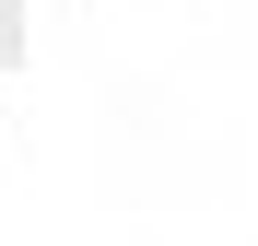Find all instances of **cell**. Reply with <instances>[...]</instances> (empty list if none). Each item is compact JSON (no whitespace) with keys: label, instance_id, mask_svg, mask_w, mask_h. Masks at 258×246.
Returning a JSON list of instances; mask_svg holds the SVG:
<instances>
[{"label":"cell","instance_id":"obj_1","mask_svg":"<svg viewBox=\"0 0 258 246\" xmlns=\"http://www.w3.org/2000/svg\"><path fill=\"white\" fill-rule=\"evenodd\" d=\"M12 35H24V0H0V59H12Z\"/></svg>","mask_w":258,"mask_h":246}]
</instances>
